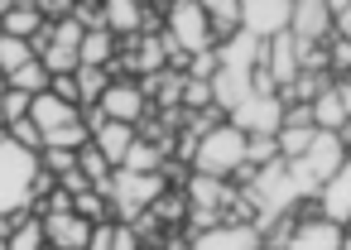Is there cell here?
<instances>
[{
    "label": "cell",
    "mask_w": 351,
    "mask_h": 250,
    "mask_svg": "<svg viewBox=\"0 0 351 250\" xmlns=\"http://www.w3.org/2000/svg\"><path fill=\"white\" fill-rule=\"evenodd\" d=\"M145 5H154V10H169V5H173V0H145Z\"/></svg>",
    "instance_id": "obj_39"
},
{
    "label": "cell",
    "mask_w": 351,
    "mask_h": 250,
    "mask_svg": "<svg viewBox=\"0 0 351 250\" xmlns=\"http://www.w3.org/2000/svg\"><path fill=\"white\" fill-rule=\"evenodd\" d=\"M226 121H231L241 135H279V125H284V101H279V92H250Z\"/></svg>",
    "instance_id": "obj_5"
},
{
    "label": "cell",
    "mask_w": 351,
    "mask_h": 250,
    "mask_svg": "<svg viewBox=\"0 0 351 250\" xmlns=\"http://www.w3.org/2000/svg\"><path fill=\"white\" fill-rule=\"evenodd\" d=\"M101 5H106V0H101Z\"/></svg>",
    "instance_id": "obj_45"
},
{
    "label": "cell",
    "mask_w": 351,
    "mask_h": 250,
    "mask_svg": "<svg viewBox=\"0 0 351 250\" xmlns=\"http://www.w3.org/2000/svg\"><path fill=\"white\" fill-rule=\"evenodd\" d=\"M49 29V20H44V10L34 5V0H15V5L5 10V15H0V34H15V39H39Z\"/></svg>",
    "instance_id": "obj_16"
},
{
    "label": "cell",
    "mask_w": 351,
    "mask_h": 250,
    "mask_svg": "<svg viewBox=\"0 0 351 250\" xmlns=\"http://www.w3.org/2000/svg\"><path fill=\"white\" fill-rule=\"evenodd\" d=\"M5 135H10L15 145H25V149H34V154L44 149V130H39V125H34L29 116H20V121H10V125H5Z\"/></svg>",
    "instance_id": "obj_31"
},
{
    "label": "cell",
    "mask_w": 351,
    "mask_h": 250,
    "mask_svg": "<svg viewBox=\"0 0 351 250\" xmlns=\"http://www.w3.org/2000/svg\"><path fill=\"white\" fill-rule=\"evenodd\" d=\"M293 0H241V29L255 39H274L289 29Z\"/></svg>",
    "instance_id": "obj_8"
},
{
    "label": "cell",
    "mask_w": 351,
    "mask_h": 250,
    "mask_svg": "<svg viewBox=\"0 0 351 250\" xmlns=\"http://www.w3.org/2000/svg\"><path fill=\"white\" fill-rule=\"evenodd\" d=\"M265 73H269V82H274V92L279 87H289L298 73H303V58H298V39L284 29V34H274V39H265V63H260Z\"/></svg>",
    "instance_id": "obj_11"
},
{
    "label": "cell",
    "mask_w": 351,
    "mask_h": 250,
    "mask_svg": "<svg viewBox=\"0 0 351 250\" xmlns=\"http://www.w3.org/2000/svg\"><path fill=\"white\" fill-rule=\"evenodd\" d=\"M29 121L49 135V130H58V125L82 121V106H73V101H63V97H53V92H39V97L29 101Z\"/></svg>",
    "instance_id": "obj_15"
},
{
    "label": "cell",
    "mask_w": 351,
    "mask_h": 250,
    "mask_svg": "<svg viewBox=\"0 0 351 250\" xmlns=\"http://www.w3.org/2000/svg\"><path fill=\"white\" fill-rule=\"evenodd\" d=\"M73 77H77V106H82V111H87V106H97V101H101V92L111 87V68H77Z\"/></svg>",
    "instance_id": "obj_23"
},
{
    "label": "cell",
    "mask_w": 351,
    "mask_h": 250,
    "mask_svg": "<svg viewBox=\"0 0 351 250\" xmlns=\"http://www.w3.org/2000/svg\"><path fill=\"white\" fill-rule=\"evenodd\" d=\"M149 10L154 5H145V0H106V29L116 39H135V34H145V15Z\"/></svg>",
    "instance_id": "obj_17"
},
{
    "label": "cell",
    "mask_w": 351,
    "mask_h": 250,
    "mask_svg": "<svg viewBox=\"0 0 351 250\" xmlns=\"http://www.w3.org/2000/svg\"><path fill=\"white\" fill-rule=\"evenodd\" d=\"M34 5L44 10V20H68L73 15V0H34Z\"/></svg>",
    "instance_id": "obj_36"
},
{
    "label": "cell",
    "mask_w": 351,
    "mask_h": 250,
    "mask_svg": "<svg viewBox=\"0 0 351 250\" xmlns=\"http://www.w3.org/2000/svg\"><path fill=\"white\" fill-rule=\"evenodd\" d=\"M0 130H5V111H0Z\"/></svg>",
    "instance_id": "obj_42"
},
{
    "label": "cell",
    "mask_w": 351,
    "mask_h": 250,
    "mask_svg": "<svg viewBox=\"0 0 351 250\" xmlns=\"http://www.w3.org/2000/svg\"><path fill=\"white\" fill-rule=\"evenodd\" d=\"M289 34L303 44H322L337 34V20L327 10V0H293V15H289Z\"/></svg>",
    "instance_id": "obj_10"
},
{
    "label": "cell",
    "mask_w": 351,
    "mask_h": 250,
    "mask_svg": "<svg viewBox=\"0 0 351 250\" xmlns=\"http://www.w3.org/2000/svg\"><path fill=\"white\" fill-rule=\"evenodd\" d=\"M49 68L39 63V58H29L25 68H15L10 77H5V87H15V92H25V97H39V92H49Z\"/></svg>",
    "instance_id": "obj_22"
},
{
    "label": "cell",
    "mask_w": 351,
    "mask_h": 250,
    "mask_svg": "<svg viewBox=\"0 0 351 250\" xmlns=\"http://www.w3.org/2000/svg\"><path fill=\"white\" fill-rule=\"evenodd\" d=\"M313 135H317L313 125H279V154H284V159H298V154L313 145Z\"/></svg>",
    "instance_id": "obj_29"
},
{
    "label": "cell",
    "mask_w": 351,
    "mask_h": 250,
    "mask_svg": "<svg viewBox=\"0 0 351 250\" xmlns=\"http://www.w3.org/2000/svg\"><path fill=\"white\" fill-rule=\"evenodd\" d=\"M327 10H332V20H341V15L351 10V0H327Z\"/></svg>",
    "instance_id": "obj_38"
},
{
    "label": "cell",
    "mask_w": 351,
    "mask_h": 250,
    "mask_svg": "<svg viewBox=\"0 0 351 250\" xmlns=\"http://www.w3.org/2000/svg\"><path fill=\"white\" fill-rule=\"evenodd\" d=\"M5 245H10V250H49V240H44V221H39L34 212H25V216L15 221V231L5 236Z\"/></svg>",
    "instance_id": "obj_24"
},
{
    "label": "cell",
    "mask_w": 351,
    "mask_h": 250,
    "mask_svg": "<svg viewBox=\"0 0 351 250\" xmlns=\"http://www.w3.org/2000/svg\"><path fill=\"white\" fill-rule=\"evenodd\" d=\"M29 101H34V97L15 92V87L0 92V111H5V125H10V121H20V116H29Z\"/></svg>",
    "instance_id": "obj_33"
},
{
    "label": "cell",
    "mask_w": 351,
    "mask_h": 250,
    "mask_svg": "<svg viewBox=\"0 0 351 250\" xmlns=\"http://www.w3.org/2000/svg\"><path fill=\"white\" fill-rule=\"evenodd\" d=\"M116 53H121V39L111 29H87L82 34V49H77L82 68H116Z\"/></svg>",
    "instance_id": "obj_19"
},
{
    "label": "cell",
    "mask_w": 351,
    "mask_h": 250,
    "mask_svg": "<svg viewBox=\"0 0 351 250\" xmlns=\"http://www.w3.org/2000/svg\"><path fill=\"white\" fill-rule=\"evenodd\" d=\"M313 125L317 130H346L351 125V116H346V106H341V92H337V82L313 101Z\"/></svg>",
    "instance_id": "obj_20"
},
{
    "label": "cell",
    "mask_w": 351,
    "mask_h": 250,
    "mask_svg": "<svg viewBox=\"0 0 351 250\" xmlns=\"http://www.w3.org/2000/svg\"><path fill=\"white\" fill-rule=\"evenodd\" d=\"M0 92H5V77H0Z\"/></svg>",
    "instance_id": "obj_44"
},
{
    "label": "cell",
    "mask_w": 351,
    "mask_h": 250,
    "mask_svg": "<svg viewBox=\"0 0 351 250\" xmlns=\"http://www.w3.org/2000/svg\"><path fill=\"white\" fill-rule=\"evenodd\" d=\"M39 154L15 145L5 130H0V216H15L29 212L34 202V183H39Z\"/></svg>",
    "instance_id": "obj_1"
},
{
    "label": "cell",
    "mask_w": 351,
    "mask_h": 250,
    "mask_svg": "<svg viewBox=\"0 0 351 250\" xmlns=\"http://www.w3.org/2000/svg\"><path fill=\"white\" fill-rule=\"evenodd\" d=\"M279 135H245V164L250 168H265V164H279Z\"/></svg>",
    "instance_id": "obj_28"
},
{
    "label": "cell",
    "mask_w": 351,
    "mask_h": 250,
    "mask_svg": "<svg viewBox=\"0 0 351 250\" xmlns=\"http://www.w3.org/2000/svg\"><path fill=\"white\" fill-rule=\"evenodd\" d=\"M10 5H15V0H0V15H5V10H10Z\"/></svg>",
    "instance_id": "obj_41"
},
{
    "label": "cell",
    "mask_w": 351,
    "mask_h": 250,
    "mask_svg": "<svg viewBox=\"0 0 351 250\" xmlns=\"http://www.w3.org/2000/svg\"><path fill=\"white\" fill-rule=\"evenodd\" d=\"M97 111H101L106 121L140 125V121L149 116V97H145L140 77H111V87H106V92H101V101H97Z\"/></svg>",
    "instance_id": "obj_6"
},
{
    "label": "cell",
    "mask_w": 351,
    "mask_h": 250,
    "mask_svg": "<svg viewBox=\"0 0 351 250\" xmlns=\"http://www.w3.org/2000/svg\"><path fill=\"white\" fill-rule=\"evenodd\" d=\"M183 250H260V226H250V221H221L212 231L188 236Z\"/></svg>",
    "instance_id": "obj_9"
},
{
    "label": "cell",
    "mask_w": 351,
    "mask_h": 250,
    "mask_svg": "<svg viewBox=\"0 0 351 250\" xmlns=\"http://www.w3.org/2000/svg\"><path fill=\"white\" fill-rule=\"evenodd\" d=\"M164 34L178 44V53H207V49H217V39H212V20H207V10L197 5V0H173V5L164 10Z\"/></svg>",
    "instance_id": "obj_4"
},
{
    "label": "cell",
    "mask_w": 351,
    "mask_h": 250,
    "mask_svg": "<svg viewBox=\"0 0 351 250\" xmlns=\"http://www.w3.org/2000/svg\"><path fill=\"white\" fill-rule=\"evenodd\" d=\"M313 202H317V212H322L327 221L351 226V159H346V164H341V168L317 188V197H313Z\"/></svg>",
    "instance_id": "obj_14"
},
{
    "label": "cell",
    "mask_w": 351,
    "mask_h": 250,
    "mask_svg": "<svg viewBox=\"0 0 351 250\" xmlns=\"http://www.w3.org/2000/svg\"><path fill=\"white\" fill-rule=\"evenodd\" d=\"M337 92H341V106H346V116H351V73L337 77Z\"/></svg>",
    "instance_id": "obj_37"
},
{
    "label": "cell",
    "mask_w": 351,
    "mask_h": 250,
    "mask_svg": "<svg viewBox=\"0 0 351 250\" xmlns=\"http://www.w3.org/2000/svg\"><path fill=\"white\" fill-rule=\"evenodd\" d=\"M346 240V226L341 221H327L317 207H303V216L293 221V236L284 250H337Z\"/></svg>",
    "instance_id": "obj_7"
},
{
    "label": "cell",
    "mask_w": 351,
    "mask_h": 250,
    "mask_svg": "<svg viewBox=\"0 0 351 250\" xmlns=\"http://www.w3.org/2000/svg\"><path fill=\"white\" fill-rule=\"evenodd\" d=\"M73 20L82 29H106V5L101 0H73Z\"/></svg>",
    "instance_id": "obj_32"
},
{
    "label": "cell",
    "mask_w": 351,
    "mask_h": 250,
    "mask_svg": "<svg viewBox=\"0 0 351 250\" xmlns=\"http://www.w3.org/2000/svg\"><path fill=\"white\" fill-rule=\"evenodd\" d=\"M39 221H44V240H49L53 250H87V240H92V221L77 216L73 207H68V212H49V216H39Z\"/></svg>",
    "instance_id": "obj_12"
},
{
    "label": "cell",
    "mask_w": 351,
    "mask_h": 250,
    "mask_svg": "<svg viewBox=\"0 0 351 250\" xmlns=\"http://www.w3.org/2000/svg\"><path fill=\"white\" fill-rule=\"evenodd\" d=\"M207 106H217V101H212V82L183 73V111H207Z\"/></svg>",
    "instance_id": "obj_30"
},
{
    "label": "cell",
    "mask_w": 351,
    "mask_h": 250,
    "mask_svg": "<svg viewBox=\"0 0 351 250\" xmlns=\"http://www.w3.org/2000/svg\"><path fill=\"white\" fill-rule=\"evenodd\" d=\"M245 168V135L226 121L217 130H207L193 149V173H212V178H236Z\"/></svg>",
    "instance_id": "obj_2"
},
{
    "label": "cell",
    "mask_w": 351,
    "mask_h": 250,
    "mask_svg": "<svg viewBox=\"0 0 351 250\" xmlns=\"http://www.w3.org/2000/svg\"><path fill=\"white\" fill-rule=\"evenodd\" d=\"M255 92V82H250V73H241V68H217V77H212V101L231 116L245 97Z\"/></svg>",
    "instance_id": "obj_18"
},
{
    "label": "cell",
    "mask_w": 351,
    "mask_h": 250,
    "mask_svg": "<svg viewBox=\"0 0 351 250\" xmlns=\"http://www.w3.org/2000/svg\"><path fill=\"white\" fill-rule=\"evenodd\" d=\"M145 240H140V231L130 226V221H111V250H140Z\"/></svg>",
    "instance_id": "obj_35"
},
{
    "label": "cell",
    "mask_w": 351,
    "mask_h": 250,
    "mask_svg": "<svg viewBox=\"0 0 351 250\" xmlns=\"http://www.w3.org/2000/svg\"><path fill=\"white\" fill-rule=\"evenodd\" d=\"M34 58V44L29 39H15V34H0V77H10L15 68H25Z\"/></svg>",
    "instance_id": "obj_26"
},
{
    "label": "cell",
    "mask_w": 351,
    "mask_h": 250,
    "mask_svg": "<svg viewBox=\"0 0 351 250\" xmlns=\"http://www.w3.org/2000/svg\"><path fill=\"white\" fill-rule=\"evenodd\" d=\"M49 250H53V245H49Z\"/></svg>",
    "instance_id": "obj_46"
},
{
    "label": "cell",
    "mask_w": 351,
    "mask_h": 250,
    "mask_svg": "<svg viewBox=\"0 0 351 250\" xmlns=\"http://www.w3.org/2000/svg\"><path fill=\"white\" fill-rule=\"evenodd\" d=\"M217 68H221V63H217V49H207V53H193L183 73H188V77H207V82H212V77H217Z\"/></svg>",
    "instance_id": "obj_34"
},
{
    "label": "cell",
    "mask_w": 351,
    "mask_h": 250,
    "mask_svg": "<svg viewBox=\"0 0 351 250\" xmlns=\"http://www.w3.org/2000/svg\"><path fill=\"white\" fill-rule=\"evenodd\" d=\"M337 250H351V231H346V240H341V245H337Z\"/></svg>",
    "instance_id": "obj_40"
},
{
    "label": "cell",
    "mask_w": 351,
    "mask_h": 250,
    "mask_svg": "<svg viewBox=\"0 0 351 250\" xmlns=\"http://www.w3.org/2000/svg\"><path fill=\"white\" fill-rule=\"evenodd\" d=\"M164 159H169V149H164V145H154V140L135 135L130 154L121 159V168H130V173H159V168H164Z\"/></svg>",
    "instance_id": "obj_21"
},
{
    "label": "cell",
    "mask_w": 351,
    "mask_h": 250,
    "mask_svg": "<svg viewBox=\"0 0 351 250\" xmlns=\"http://www.w3.org/2000/svg\"><path fill=\"white\" fill-rule=\"evenodd\" d=\"M77 168L92 178V188H106V183H111V173H116V164H111V159H106V154H101L92 140L77 149Z\"/></svg>",
    "instance_id": "obj_25"
},
{
    "label": "cell",
    "mask_w": 351,
    "mask_h": 250,
    "mask_svg": "<svg viewBox=\"0 0 351 250\" xmlns=\"http://www.w3.org/2000/svg\"><path fill=\"white\" fill-rule=\"evenodd\" d=\"M73 212H77V216H87L92 226H97V221H116V216H111V197H106L101 188L77 192V197H73Z\"/></svg>",
    "instance_id": "obj_27"
},
{
    "label": "cell",
    "mask_w": 351,
    "mask_h": 250,
    "mask_svg": "<svg viewBox=\"0 0 351 250\" xmlns=\"http://www.w3.org/2000/svg\"><path fill=\"white\" fill-rule=\"evenodd\" d=\"M164 188H169L164 173H130V168H116L101 192L111 197V216H116V221H135L140 212H149V202H154Z\"/></svg>",
    "instance_id": "obj_3"
},
{
    "label": "cell",
    "mask_w": 351,
    "mask_h": 250,
    "mask_svg": "<svg viewBox=\"0 0 351 250\" xmlns=\"http://www.w3.org/2000/svg\"><path fill=\"white\" fill-rule=\"evenodd\" d=\"M0 250H10V245H5V236H0Z\"/></svg>",
    "instance_id": "obj_43"
},
{
    "label": "cell",
    "mask_w": 351,
    "mask_h": 250,
    "mask_svg": "<svg viewBox=\"0 0 351 250\" xmlns=\"http://www.w3.org/2000/svg\"><path fill=\"white\" fill-rule=\"evenodd\" d=\"M217 63L221 68H241V73H255L265 63V39L245 34V29H231L226 39H217Z\"/></svg>",
    "instance_id": "obj_13"
}]
</instances>
